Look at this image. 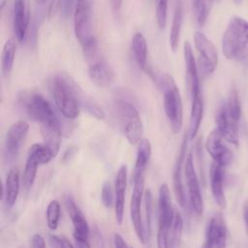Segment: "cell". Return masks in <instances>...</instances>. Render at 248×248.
<instances>
[{
    "label": "cell",
    "instance_id": "25",
    "mask_svg": "<svg viewBox=\"0 0 248 248\" xmlns=\"http://www.w3.org/2000/svg\"><path fill=\"white\" fill-rule=\"evenodd\" d=\"M19 192V171L17 168H13L7 174L5 186H3L2 196L8 207H12L18 197Z\"/></svg>",
    "mask_w": 248,
    "mask_h": 248
},
{
    "label": "cell",
    "instance_id": "19",
    "mask_svg": "<svg viewBox=\"0 0 248 248\" xmlns=\"http://www.w3.org/2000/svg\"><path fill=\"white\" fill-rule=\"evenodd\" d=\"M186 150H187V138L186 136L183 139V141L180 146V150L174 165L173 172H172V184L173 191L175 194V198L177 202L181 207H185L186 205V196L182 182V167L185 163L186 158Z\"/></svg>",
    "mask_w": 248,
    "mask_h": 248
},
{
    "label": "cell",
    "instance_id": "30",
    "mask_svg": "<svg viewBox=\"0 0 248 248\" xmlns=\"http://www.w3.org/2000/svg\"><path fill=\"white\" fill-rule=\"evenodd\" d=\"M39 165L40 163L37 160V158L31 152L28 151L26 163L23 170V175H22V181L26 189H30L33 186Z\"/></svg>",
    "mask_w": 248,
    "mask_h": 248
},
{
    "label": "cell",
    "instance_id": "10",
    "mask_svg": "<svg viewBox=\"0 0 248 248\" xmlns=\"http://www.w3.org/2000/svg\"><path fill=\"white\" fill-rule=\"evenodd\" d=\"M184 176L188 189L189 202L193 211L201 216L203 212V200L201 192V187L198 179V175L194 167V160L192 153L186 156L185 167H184Z\"/></svg>",
    "mask_w": 248,
    "mask_h": 248
},
{
    "label": "cell",
    "instance_id": "40",
    "mask_svg": "<svg viewBox=\"0 0 248 248\" xmlns=\"http://www.w3.org/2000/svg\"><path fill=\"white\" fill-rule=\"evenodd\" d=\"M77 0H60V10L64 17H69L73 9L76 7Z\"/></svg>",
    "mask_w": 248,
    "mask_h": 248
},
{
    "label": "cell",
    "instance_id": "1",
    "mask_svg": "<svg viewBox=\"0 0 248 248\" xmlns=\"http://www.w3.org/2000/svg\"><path fill=\"white\" fill-rule=\"evenodd\" d=\"M222 51L226 58L243 61L248 57V21L232 17L223 35Z\"/></svg>",
    "mask_w": 248,
    "mask_h": 248
},
{
    "label": "cell",
    "instance_id": "26",
    "mask_svg": "<svg viewBox=\"0 0 248 248\" xmlns=\"http://www.w3.org/2000/svg\"><path fill=\"white\" fill-rule=\"evenodd\" d=\"M132 50L136 63L146 73L150 68L147 64V44L144 36L140 32L136 33L133 37Z\"/></svg>",
    "mask_w": 248,
    "mask_h": 248
},
{
    "label": "cell",
    "instance_id": "21",
    "mask_svg": "<svg viewBox=\"0 0 248 248\" xmlns=\"http://www.w3.org/2000/svg\"><path fill=\"white\" fill-rule=\"evenodd\" d=\"M224 166L214 162L210 166L209 182L212 197L219 208L224 209L227 204L226 196L224 192Z\"/></svg>",
    "mask_w": 248,
    "mask_h": 248
},
{
    "label": "cell",
    "instance_id": "45",
    "mask_svg": "<svg viewBox=\"0 0 248 248\" xmlns=\"http://www.w3.org/2000/svg\"><path fill=\"white\" fill-rule=\"evenodd\" d=\"M74 149L72 148V147H70L66 152H65V154H64V156H63V159L65 160V159H67V158H69V156L71 157L73 154H74Z\"/></svg>",
    "mask_w": 248,
    "mask_h": 248
},
{
    "label": "cell",
    "instance_id": "5",
    "mask_svg": "<svg viewBox=\"0 0 248 248\" xmlns=\"http://www.w3.org/2000/svg\"><path fill=\"white\" fill-rule=\"evenodd\" d=\"M159 219L157 231V245L159 248L169 247V235L172 225L174 210L171 204V198L169 186L163 183L159 189Z\"/></svg>",
    "mask_w": 248,
    "mask_h": 248
},
{
    "label": "cell",
    "instance_id": "39",
    "mask_svg": "<svg viewBox=\"0 0 248 248\" xmlns=\"http://www.w3.org/2000/svg\"><path fill=\"white\" fill-rule=\"evenodd\" d=\"M49 244L52 247H67L72 248L74 245L65 236L49 235Z\"/></svg>",
    "mask_w": 248,
    "mask_h": 248
},
{
    "label": "cell",
    "instance_id": "14",
    "mask_svg": "<svg viewBox=\"0 0 248 248\" xmlns=\"http://www.w3.org/2000/svg\"><path fill=\"white\" fill-rule=\"evenodd\" d=\"M223 139L224 137L220 131L215 128L209 133L205 140V149L214 162L225 167L232 162V153L223 142Z\"/></svg>",
    "mask_w": 248,
    "mask_h": 248
},
{
    "label": "cell",
    "instance_id": "41",
    "mask_svg": "<svg viewBox=\"0 0 248 248\" xmlns=\"http://www.w3.org/2000/svg\"><path fill=\"white\" fill-rule=\"evenodd\" d=\"M31 246L32 247H36V248H44V247H46L45 238L41 234H39V233L34 234L32 239H31Z\"/></svg>",
    "mask_w": 248,
    "mask_h": 248
},
{
    "label": "cell",
    "instance_id": "12",
    "mask_svg": "<svg viewBox=\"0 0 248 248\" xmlns=\"http://www.w3.org/2000/svg\"><path fill=\"white\" fill-rule=\"evenodd\" d=\"M29 125L24 120H17L11 125L5 137V157L8 161L14 160L20 149L21 144L27 137Z\"/></svg>",
    "mask_w": 248,
    "mask_h": 248
},
{
    "label": "cell",
    "instance_id": "16",
    "mask_svg": "<svg viewBox=\"0 0 248 248\" xmlns=\"http://www.w3.org/2000/svg\"><path fill=\"white\" fill-rule=\"evenodd\" d=\"M87 73L90 81L100 88H108L111 86L115 80L113 69L101 57L89 63Z\"/></svg>",
    "mask_w": 248,
    "mask_h": 248
},
{
    "label": "cell",
    "instance_id": "24",
    "mask_svg": "<svg viewBox=\"0 0 248 248\" xmlns=\"http://www.w3.org/2000/svg\"><path fill=\"white\" fill-rule=\"evenodd\" d=\"M203 115V99L202 92L199 91L192 95V107L190 113L188 138L189 140H194L200 129Z\"/></svg>",
    "mask_w": 248,
    "mask_h": 248
},
{
    "label": "cell",
    "instance_id": "33",
    "mask_svg": "<svg viewBox=\"0 0 248 248\" xmlns=\"http://www.w3.org/2000/svg\"><path fill=\"white\" fill-rule=\"evenodd\" d=\"M29 152H31L37 158L40 165L47 164L53 157H55L46 143H34L29 148Z\"/></svg>",
    "mask_w": 248,
    "mask_h": 248
},
{
    "label": "cell",
    "instance_id": "4",
    "mask_svg": "<svg viewBox=\"0 0 248 248\" xmlns=\"http://www.w3.org/2000/svg\"><path fill=\"white\" fill-rule=\"evenodd\" d=\"M50 93L60 112L69 119H74L79 114V106L69 84L67 75L60 74L50 82Z\"/></svg>",
    "mask_w": 248,
    "mask_h": 248
},
{
    "label": "cell",
    "instance_id": "46",
    "mask_svg": "<svg viewBox=\"0 0 248 248\" xmlns=\"http://www.w3.org/2000/svg\"><path fill=\"white\" fill-rule=\"evenodd\" d=\"M7 2H8V0H0V9H1V11L4 10V7L7 4Z\"/></svg>",
    "mask_w": 248,
    "mask_h": 248
},
{
    "label": "cell",
    "instance_id": "36",
    "mask_svg": "<svg viewBox=\"0 0 248 248\" xmlns=\"http://www.w3.org/2000/svg\"><path fill=\"white\" fill-rule=\"evenodd\" d=\"M228 110L230 114L235 119L239 120L241 115V105L239 101V96L237 93V90L235 88H232L229 96V102L227 104Z\"/></svg>",
    "mask_w": 248,
    "mask_h": 248
},
{
    "label": "cell",
    "instance_id": "18",
    "mask_svg": "<svg viewBox=\"0 0 248 248\" xmlns=\"http://www.w3.org/2000/svg\"><path fill=\"white\" fill-rule=\"evenodd\" d=\"M67 78L79 108L98 120L105 119L106 113L99 103L89 94H87L70 76L67 75Z\"/></svg>",
    "mask_w": 248,
    "mask_h": 248
},
{
    "label": "cell",
    "instance_id": "34",
    "mask_svg": "<svg viewBox=\"0 0 248 248\" xmlns=\"http://www.w3.org/2000/svg\"><path fill=\"white\" fill-rule=\"evenodd\" d=\"M144 231L146 240L148 241L151 234V214H152V194L150 190H146L144 193Z\"/></svg>",
    "mask_w": 248,
    "mask_h": 248
},
{
    "label": "cell",
    "instance_id": "20",
    "mask_svg": "<svg viewBox=\"0 0 248 248\" xmlns=\"http://www.w3.org/2000/svg\"><path fill=\"white\" fill-rule=\"evenodd\" d=\"M127 186V167L122 165L116 173L114 183V213L118 225L122 224L125 206V193Z\"/></svg>",
    "mask_w": 248,
    "mask_h": 248
},
{
    "label": "cell",
    "instance_id": "8",
    "mask_svg": "<svg viewBox=\"0 0 248 248\" xmlns=\"http://www.w3.org/2000/svg\"><path fill=\"white\" fill-rule=\"evenodd\" d=\"M133 182L134 187L130 203L131 220L139 240L144 244L147 242L141 213V202L144 196V173L133 176Z\"/></svg>",
    "mask_w": 248,
    "mask_h": 248
},
{
    "label": "cell",
    "instance_id": "43",
    "mask_svg": "<svg viewBox=\"0 0 248 248\" xmlns=\"http://www.w3.org/2000/svg\"><path fill=\"white\" fill-rule=\"evenodd\" d=\"M110 3H111V7H112V10L117 13L120 8H121V4H122V0H110Z\"/></svg>",
    "mask_w": 248,
    "mask_h": 248
},
{
    "label": "cell",
    "instance_id": "42",
    "mask_svg": "<svg viewBox=\"0 0 248 248\" xmlns=\"http://www.w3.org/2000/svg\"><path fill=\"white\" fill-rule=\"evenodd\" d=\"M113 245L115 247H119V248L128 247V244L126 243L124 238L120 234H118V233H114L113 234Z\"/></svg>",
    "mask_w": 248,
    "mask_h": 248
},
{
    "label": "cell",
    "instance_id": "7",
    "mask_svg": "<svg viewBox=\"0 0 248 248\" xmlns=\"http://www.w3.org/2000/svg\"><path fill=\"white\" fill-rule=\"evenodd\" d=\"M74 30L81 46L95 39L92 32V0H77L74 9Z\"/></svg>",
    "mask_w": 248,
    "mask_h": 248
},
{
    "label": "cell",
    "instance_id": "22",
    "mask_svg": "<svg viewBox=\"0 0 248 248\" xmlns=\"http://www.w3.org/2000/svg\"><path fill=\"white\" fill-rule=\"evenodd\" d=\"M40 130L44 143H46L50 148L54 156H56L61 143V129L58 118L55 117L40 123Z\"/></svg>",
    "mask_w": 248,
    "mask_h": 248
},
{
    "label": "cell",
    "instance_id": "48",
    "mask_svg": "<svg viewBox=\"0 0 248 248\" xmlns=\"http://www.w3.org/2000/svg\"><path fill=\"white\" fill-rule=\"evenodd\" d=\"M234 1V3L236 4V5H239V4H241L242 3V1L243 0H233Z\"/></svg>",
    "mask_w": 248,
    "mask_h": 248
},
{
    "label": "cell",
    "instance_id": "9",
    "mask_svg": "<svg viewBox=\"0 0 248 248\" xmlns=\"http://www.w3.org/2000/svg\"><path fill=\"white\" fill-rule=\"evenodd\" d=\"M195 46L200 53L199 70L202 77L211 75L218 63V52L212 42L201 31H196L194 34Z\"/></svg>",
    "mask_w": 248,
    "mask_h": 248
},
{
    "label": "cell",
    "instance_id": "11",
    "mask_svg": "<svg viewBox=\"0 0 248 248\" xmlns=\"http://www.w3.org/2000/svg\"><path fill=\"white\" fill-rule=\"evenodd\" d=\"M65 205L74 226L73 236L76 242V246L90 247L88 243L89 227H88L87 221L83 213L76 204L72 196H67L65 198Z\"/></svg>",
    "mask_w": 248,
    "mask_h": 248
},
{
    "label": "cell",
    "instance_id": "15",
    "mask_svg": "<svg viewBox=\"0 0 248 248\" xmlns=\"http://www.w3.org/2000/svg\"><path fill=\"white\" fill-rule=\"evenodd\" d=\"M237 120H235L229 112L226 104L222 105L216 113L217 129L220 131L224 139L234 146L239 145V136Z\"/></svg>",
    "mask_w": 248,
    "mask_h": 248
},
{
    "label": "cell",
    "instance_id": "6",
    "mask_svg": "<svg viewBox=\"0 0 248 248\" xmlns=\"http://www.w3.org/2000/svg\"><path fill=\"white\" fill-rule=\"evenodd\" d=\"M18 100L30 118L38 123L57 117L51 105L39 92H22Z\"/></svg>",
    "mask_w": 248,
    "mask_h": 248
},
{
    "label": "cell",
    "instance_id": "17",
    "mask_svg": "<svg viewBox=\"0 0 248 248\" xmlns=\"http://www.w3.org/2000/svg\"><path fill=\"white\" fill-rule=\"evenodd\" d=\"M30 23V0H14L13 26L14 33L18 42L26 37Z\"/></svg>",
    "mask_w": 248,
    "mask_h": 248
},
{
    "label": "cell",
    "instance_id": "27",
    "mask_svg": "<svg viewBox=\"0 0 248 248\" xmlns=\"http://www.w3.org/2000/svg\"><path fill=\"white\" fill-rule=\"evenodd\" d=\"M151 157V143L146 139H141L138 145L136 164L133 176L144 173L146 166Z\"/></svg>",
    "mask_w": 248,
    "mask_h": 248
},
{
    "label": "cell",
    "instance_id": "29",
    "mask_svg": "<svg viewBox=\"0 0 248 248\" xmlns=\"http://www.w3.org/2000/svg\"><path fill=\"white\" fill-rule=\"evenodd\" d=\"M16 43L14 39H9L4 44L1 55V69L2 74L5 77H8L12 72L15 56H16Z\"/></svg>",
    "mask_w": 248,
    "mask_h": 248
},
{
    "label": "cell",
    "instance_id": "47",
    "mask_svg": "<svg viewBox=\"0 0 248 248\" xmlns=\"http://www.w3.org/2000/svg\"><path fill=\"white\" fill-rule=\"evenodd\" d=\"M46 1V0H36V3L39 4V5H42V4H44Z\"/></svg>",
    "mask_w": 248,
    "mask_h": 248
},
{
    "label": "cell",
    "instance_id": "38",
    "mask_svg": "<svg viewBox=\"0 0 248 248\" xmlns=\"http://www.w3.org/2000/svg\"><path fill=\"white\" fill-rule=\"evenodd\" d=\"M101 201H102V203L107 208H110L112 206V204L114 203L112 188H111L109 181H106L103 184L102 191H101Z\"/></svg>",
    "mask_w": 248,
    "mask_h": 248
},
{
    "label": "cell",
    "instance_id": "3",
    "mask_svg": "<svg viewBox=\"0 0 248 248\" xmlns=\"http://www.w3.org/2000/svg\"><path fill=\"white\" fill-rule=\"evenodd\" d=\"M115 108L127 140L131 144L140 142L143 134V124L134 103L124 94H118L115 98Z\"/></svg>",
    "mask_w": 248,
    "mask_h": 248
},
{
    "label": "cell",
    "instance_id": "13",
    "mask_svg": "<svg viewBox=\"0 0 248 248\" xmlns=\"http://www.w3.org/2000/svg\"><path fill=\"white\" fill-rule=\"evenodd\" d=\"M228 230L223 216L220 213L215 214L209 221L203 247L207 248H224L227 245Z\"/></svg>",
    "mask_w": 248,
    "mask_h": 248
},
{
    "label": "cell",
    "instance_id": "28",
    "mask_svg": "<svg viewBox=\"0 0 248 248\" xmlns=\"http://www.w3.org/2000/svg\"><path fill=\"white\" fill-rule=\"evenodd\" d=\"M182 22H183V8L181 3H178L174 10L170 33V46L173 52H175L178 48Z\"/></svg>",
    "mask_w": 248,
    "mask_h": 248
},
{
    "label": "cell",
    "instance_id": "23",
    "mask_svg": "<svg viewBox=\"0 0 248 248\" xmlns=\"http://www.w3.org/2000/svg\"><path fill=\"white\" fill-rule=\"evenodd\" d=\"M183 52H184V61H185V67H186L187 83L192 96L193 94L201 91V87H200V78H199L197 62L193 53L192 46L189 42L184 43Z\"/></svg>",
    "mask_w": 248,
    "mask_h": 248
},
{
    "label": "cell",
    "instance_id": "32",
    "mask_svg": "<svg viewBox=\"0 0 248 248\" xmlns=\"http://www.w3.org/2000/svg\"><path fill=\"white\" fill-rule=\"evenodd\" d=\"M183 230V218L178 210H174L172 225L169 235V247H176L180 244Z\"/></svg>",
    "mask_w": 248,
    "mask_h": 248
},
{
    "label": "cell",
    "instance_id": "2",
    "mask_svg": "<svg viewBox=\"0 0 248 248\" xmlns=\"http://www.w3.org/2000/svg\"><path fill=\"white\" fill-rule=\"evenodd\" d=\"M156 84L163 93L164 110L170 129L174 134H177L183 124V105L179 88L173 78L169 74L159 76Z\"/></svg>",
    "mask_w": 248,
    "mask_h": 248
},
{
    "label": "cell",
    "instance_id": "31",
    "mask_svg": "<svg viewBox=\"0 0 248 248\" xmlns=\"http://www.w3.org/2000/svg\"><path fill=\"white\" fill-rule=\"evenodd\" d=\"M213 0H193V10L196 21L200 27H203L210 13Z\"/></svg>",
    "mask_w": 248,
    "mask_h": 248
},
{
    "label": "cell",
    "instance_id": "44",
    "mask_svg": "<svg viewBox=\"0 0 248 248\" xmlns=\"http://www.w3.org/2000/svg\"><path fill=\"white\" fill-rule=\"evenodd\" d=\"M243 216H244V221H245V225H246V230H247V232H248V202L244 206Z\"/></svg>",
    "mask_w": 248,
    "mask_h": 248
},
{
    "label": "cell",
    "instance_id": "35",
    "mask_svg": "<svg viewBox=\"0 0 248 248\" xmlns=\"http://www.w3.org/2000/svg\"><path fill=\"white\" fill-rule=\"evenodd\" d=\"M60 217V204L57 201H51L46 208V223L50 230H56Z\"/></svg>",
    "mask_w": 248,
    "mask_h": 248
},
{
    "label": "cell",
    "instance_id": "37",
    "mask_svg": "<svg viewBox=\"0 0 248 248\" xmlns=\"http://www.w3.org/2000/svg\"><path fill=\"white\" fill-rule=\"evenodd\" d=\"M155 11L157 24L160 29H164L167 22L168 0H155Z\"/></svg>",
    "mask_w": 248,
    "mask_h": 248
}]
</instances>
